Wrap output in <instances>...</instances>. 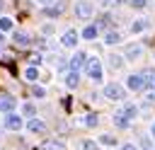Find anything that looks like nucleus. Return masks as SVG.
<instances>
[{"label":"nucleus","mask_w":155,"mask_h":150,"mask_svg":"<svg viewBox=\"0 0 155 150\" xmlns=\"http://www.w3.org/2000/svg\"><path fill=\"white\" fill-rule=\"evenodd\" d=\"M126 85H128V90H133V92H140V90H145V80H143V75H140V73H133V75H128Z\"/></svg>","instance_id":"obj_5"},{"label":"nucleus","mask_w":155,"mask_h":150,"mask_svg":"<svg viewBox=\"0 0 155 150\" xmlns=\"http://www.w3.org/2000/svg\"><path fill=\"white\" fill-rule=\"evenodd\" d=\"M145 27H148V22H143V19H138V22H133V24H131V31H133V34H138V31H143Z\"/></svg>","instance_id":"obj_20"},{"label":"nucleus","mask_w":155,"mask_h":150,"mask_svg":"<svg viewBox=\"0 0 155 150\" xmlns=\"http://www.w3.org/2000/svg\"><path fill=\"white\" fill-rule=\"evenodd\" d=\"M140 75H143V80H145V87L153 90V85H155V70H143Z\"/></svg>","instance_id":"obj_17"},{"label":"nucleus","mask_w":155,"mask_h":150,"mask_svg":"<svg viewBox=\"0 0 155 150\" xmlns=\"http://www.w3.org/2000/svg\"><path fill=\"white\" fill-rule=\"evenodd\" d=\"M31 94H34V97H39V99H41V97H46V90H44V87H39V85H36V87H31Z\"/></svg>","instance_id":"obj_27"},{"label":"nucleus","mask_w":155,"mask_h":150,"mask_svg":"<svg viewBox=\"0 0 155 150\" xmlns=\"http://www.w3.org/2000/svg\"><path fill=\"white\" fill-rule=\"evenodd\" d=\"M104 97L111 99V102H121V99L126 97V90H124V85H119V82H109V85H104Z\"/></svg>","instance_id":"obj_1"},{"label":"nucleus","mask_w":155,"mask_h":150,"mask_svg":"<svg viewBox=\"0 0 155 150\" xmlns=\"http://www.w3.org/2000/svg\"><path fill=\"white\" fill-rule=\"evenodd\" d=\"M114 123H116L119 128H128V126H131V119H128V116L124 114V109H121V111L114 114Z\"/></svg>","instance_id":"obj_12"},{"label":"nucleus","mask_w":155,"mask_h":150,"mask_svg":"<svg viewBox=\"0 0 155 150\" xmlns=\"http://www.w3.org/2000/svg\"><path fill=\"white\" fill-rule=\"evenodd\" d=\"M39 150H65V143L63 140H44L41 145H39Z\"/></svg>","instance_id":"obj_10"},{"label":"nucleus","mask_w":155,"mask_h":150,"mask_svg":"<svg viewBox=\"0 0 155 150\" xmlns=\"http://www.w3.org/2000/svg\"><path fill=\"white\" fill-rule=\"evenodd\" d=\"M27 128H29L31 133H46V123H44L41 119H29Z\"/></svg>","instance_id":"obj_11"},{"label":"nucleus","mask_w":155,"mask_h":150,"mask_svg":"<svg viewBox=\"0 0 155 150\" xmlns=\"http://www.w3.org/2000/svg\"><path fill=\"white\" fill-rule=\"evenodd\" d=\"M78 82H80V75L70 70V73H68V77H65V85H68L70 90H75V87H78Z\"/></svg>","instance_id":"obj_16"},{"label":"nucleus","mask_w":155,"mask_h":150,"mask_svg":"<svg viewBox=\"0 0 155 150\" xmlns=\"http://www.w3.org/2000/svg\"><path fill=\"white\" fill-rule=\"evenodd\" d=\"M0 10H2V0H0Z\"/></svg>","instance_id":"obj_32"},{"label":"nucleus","mask_w":155,"mask_h":150,"mask_svg":"<svg viewBox=\"0 0 155 150\" xmlns=\"http://www.w3.org/2000/svg\"><path fill=\"white\" fill-rule=\"evenodd\" d=\"M99 143L102 145H116V138L109 135V133H104V135H99Z\"/></svg>","instance_id":"obj_24"},{"label":"nucleus","mask_w":155,"mask_h":150,"mask_svg":"<svg viewBox=\"0 0 155 150\" xmlns=\"http://www.w3.org/2000/svg\"><path fill=\"white\" fill-rule=\"evenodd\" d=\"M61 44L68 46V48H75V46H78V31H75V29H68V31L61 36Z\"/></svg>","instance_id":"obj_7"},{"label":"nucleus","mask_w":155,"mask_h":150,"mask_svg":"<svg viewBox=\"0 0 155 150\" xmlns=\"http://www.w3.org/2000/svg\"><path fill=\"white\" fill-rule=\"evenodd\" d=\"M24 123H22V116H17V114H7V119H5V128H10V131H19Z\"/></svg>","instance_id":"obj_9"},{"label":"nucleus","mask_w":155,"mask_h":150,"mask_svg":"<svg viewBox=\"0 0 155 150\" xmlns=\"http://www.w3.org/2000/svg\"><path fill=\"white\" fill-rule=\"evenodd\" d=\"M85 123H87L90 128H94V126L99 123V116H97V114H87V116H85Z\"/></svg>","instance_id":"obj_23"},{"label":"nucleus","mask_w":155,"mask_h":150,"mask_svg":"<svg viewBox=\"0 0 155 150\" xmlns=\"http://www.w3.org/2000/svg\"><path fill=\"white\" fill-rule=\"evenodd\" d=\"M22 111H24V114H27V116H29V119H34V114H36V106H34V104H31V102H27V104H24V106H22Z\"/></svg>","instance_id":"obj_21"},{"label":"nucleus","mask_w":155,"mask_h":150,"mask_svg":"<svg viewBox=\"0 0 155 150\" xmlns=\"http://www.w3.org/2000/svg\"><path fill=\"white\" fill-rule=\"evenodd\" d=\"M85 65H87V53H85V51H78V53L70 58V70H73V73H80V70H85Z\"/></svg>","instance_id":"obj_4"},{"label":"nucleus","mask_w":155,"mask_h":150,"mask_svg":"<svg viewBox=\"0 0 155 150\" xmlns=\"http://www.w3.org/2000/svg\"><path fill=\"white\" fill-rule=\"evenodd\" d=\"M82 39H87V41H92L94 36H97V24H87L85 29H82V34H80Z\"/></svg>","instance_id":"obj_13"},{"label":"nucleus","mask_w":155,"mask_h":150,"mask_svg":"<svg viewBox=\"0 0 155 150\" xmlns=\"http://www.w3.org/2000/svg\"><path fill=\"white\" fill-rule=\"evenodd\" d=\"M24 77H27V80H29V82H34V80H36V77H39V70H36V68H34V65H29V68H27V70H24Z\"/></svg>","instance_id":"obj_19"},{"label":"nucleus","mask_w":155,"mask_h":150,"mask_svg":"<svg viewBox=\"0 0 155 150\" xmlns=\"http://www.w3.org/2000/svg\"><path fill=\"white\" fill-rule=\"evenodd\" d=\"M85 75L87 77H92V80H102V63H99V58H87V65H85Z\"/></svg>","instance_id":"obj_2"},{"label":"nucleus","mask_w":155,"mask_h":150,"mask_svg":"<svg viewBox=\"0 0 155 150\" xmlns=\"http://www.w3.org/2000/svg\"><path fill=\"white\" fill-rule=\"evenodd\" d=\"M153 90H155V85H153Z\"/></svg>","instance_id":"obj_33"},{"label":"nucleus","mask_w":155,"mask_h":150,"mask_svg":"<svg viewBox=\"0 0 155 150\" xmlns=\"http://www.w3.org/2000/svg\"><path fill=\"white\" fill-rule=\"evenodd\" d=\"M131 5H133V7H145L148 0H131Z\"/></svg>","instance_id":"obj_28"},{"label":"nucleus","mask_w":155,"mask_h":150,"mask_svg":"<svg viewBox=\"0 0 155 150\" xmlns=\"http://www.w3.org/2000/svg\"><path fill=\"white\" fill-rule=\"evenodd\" d=\"M15 106H17V102H15L12 94H0V111L2 114H12Z\"/></svg>","instance_id":"obj_6"},{"label":"nucleus","mask_w":155,"mask_h":150,"mask_svg":"<svg viewBox=\"0 0 155 150\" xmlns=\"http://www.w3.org/2000/svg\"><path fill=\"white\" fill-rule=\"evenodd\" d=\"M121 150H136V145H131V143H126V145H124Z\"/></svg>","instance_id":"obj_30"},{"label":"nucleus","mask_w":155,"mask_h":150,"mask_svg":"<svg viewBox=\"0 0 155 150\" xmlns=\"http://www.w3.org/2000/svg\"><path fill=\"white\" fill-rule=\"evenodd\" d=\"M119 41H121V34H119V31H107L104 44H109V46H111V44H119Z\"/></svg>","instance_id":"obj_18"},{"label":"nucleus","mask_w":155,"mask_h":150,"mask_svg":"<svg viewBox=\"0 0 155 150\" xmlns=\"http://www.w3.org/2000/svg\"><path fill=\"white\" fill-rule=\"evenodd\" d=\"M124 56H126L128 60H136V58L143 56V46H140V44H128L126 51H124Z\"/></svg>","instance_id":"obj_8"},{"label":"nucleus","mask_w":155,"mask_h":150,"mask_svg":"<svg viewBox=\"0 0 155 150\" xmlns=\"http://www.w3.org/2000/svg\"><path fill=\"white\" fill-rule=\"evenodd\" d=\"M99 145H97V140H82L80 143V150H97Z\"/></svg>","instance_id":"obj_25"},{"label":"nucleus","mask_w":155,"mask_h":150,"mask_svg":"<svg viewBox=\"0 0 155 150\" xmlns=\"http://www.w3.org/2000/svg\"><path fill=\"white\" fill-rule=\"evenodd\" d=\"M92 12H94V7H92V2H87V0H80V2L75 5V17H78V19H90Z\"/></svg>","instance_id":"obj_3"},{"label":"nucleus","mask_w":155,"mask_h":150,"mask_svg":"<svg viewBox=\"0 0 155 150\" xmlns=\"http://www.w3.org/2000/svg\"><path fill=\"white\" fill-rule=\"evenodd\" d=\"M150 133H153V138H155V121H153V126H150Z\"/></svg>","instance_id":"obj_31"},{"label":"nucleus","mask_w":155,"mask_h":150,"mask_svg":"<svg viewBox=\"0 0 155 150\" xmlns=\"http://www.w3.org/2000/svg\"><path fill=\"white\" fill-rule=\"evenodd\" d=\"M10 29H12V19L0 17V31H10Z\"/></svg>","instance_id":"obj_26"},{"label":"nucleus","mask_w":155,"mask_h":150,"mask_svg":"<svg viewBox=\"0 0 155 150\" xmlns=\"http://www.w3.org/2000/svg\"><path fill=\"white\" fill-rule=\"evenodd\" d=\"M34 2H39V5H44V7H48V5H53L56 0H34Z\"/></svg>","instance_id":"obj_29"},{"label":"nucleus","mask_w":155,"mask_h":150,"mask_svg":"<svg viewBox=\"0 0 155 150\" xmlns=\"http://www.w3.org/2000/svg\"><path fill=\"white\" fill-rule=\"evenodd\" d=\"M109 65H111L114 70H121V68H124V58L116 56V53H111V56H109Z\"/></svg>","instance_id":"obj_15"},{"label":"nucleus","mask_w":155,"mask_h":150,"mask_svg":"<svg viewBox=\"0 0 155 150\" xmlns=\"http://www.w3.org/2000/svg\"><path fill=\"white\" fill-rule=\"evenodd\" d=\"M124 114H126L128 119H136V114H138V109H136V104H126V106H124Z\"/></svg>","instance_id":"obj_22"},{"label":"nucleus","mask_w":155,"mask_h":150,"mask_svg":"<svg viewBox=\"0 0 155 150\" xmlns=\"http://www.w3.org/2000/svg\"><path fill=\"white\" fill-rule=\"evenodd\" d=\"M15 44H17V46H29L31 39H29V34H24V31H15Z\"/></svg>","instance_id":"obj_14"}]
</instances>
